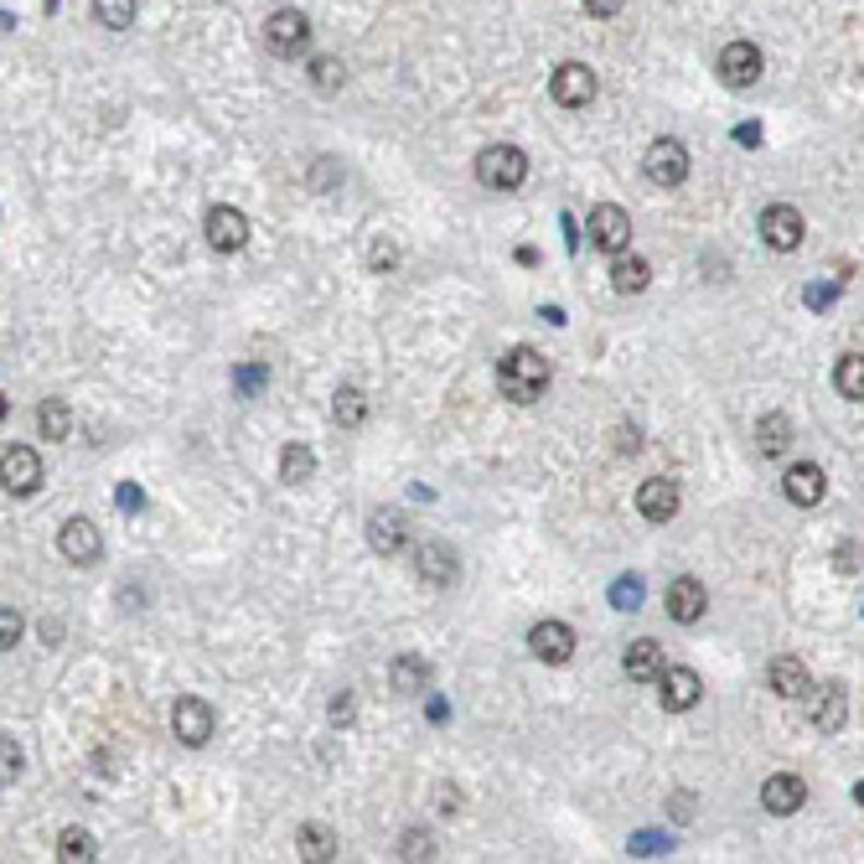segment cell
I'll use <instances>...</instances> for the list:
<instances>
[{"mask_svg": "<svg viewBox=\"0 0 864 864\" xmlns=\"http://www.w3.org/2000/svg\"><path fill=\"white\" fill-rule=\"evenodd\" d=\"M16 771H21V750L5 741V777H16Z\"/></svg>", "mask_w": 864, "mask_h": 864, "instance_id": "60d3db41", "label": "cell"}, {"mask_svg": "<svg viewBox=\"0 0 864 864\" xmlns=\"http://www.w3.org/2000/svg\"><path fill=\"white\" fill-rule=\"evenodd\" d=\"M332 419L342 425V430H357V425L368 419V399H363V389H336Z\"/></svg>", "mask_w": 864, "mask_h": 864, "instance_id": "f546056e", "label": "cell"}, {"mask_svg": "<svg viewBox=\"0 0 864 864\" xmlns=\"http://www.w3.org/2000/svg\"><path fill=\"white\" fill-rule=\"evenodd\" d=\"M476 181H482L487 192H518V187L529 181V156H523L518 145H487V151L476 156Z\"/></svg>", "mask_w": 864, "mask_h": 864, "instance_id": "7a4b0ae2", "label": "cell"}, {"mask_svg": "<svg viewBox=\"0 0 864 864\" xmlns=\"http://www.w3.org/2000/svg\"><path fill=\"white\" fill-rule=\"evenodd\" d=\"M585 234H590V249H601V255H611V259L627 255V249H631V217H627V208H616V202L590 208Z\"/></svg>", "mask_w": 864, "mask_h": 864, "instance_id": "3957f363", "label": "cell"}, {"mask_svg": "<svg viewBox=\"0 0 864 864\" xmlns=\"http://www.w3.org/2000/svg\"><path fill=\"white\" fill-rule=\"evenodd\" d=\"M16 637H21V616L5 606V616H0V642H5V648H16Z\"/></svg>", "mask_w": 864, "mask_h": 864, "instance_id": "d590c367", "label": "cell"}, {"mask_svg": "<svg viewBox=\"0 0 864 864\" xmlns=\"http://www.w3.org/2000/svg\"><path fill=\"white\" fill-rule=\"evenodd\" d=\"M332 720H336V725H347V720H353V699H347V694L332 699Z\"/></svg>", "mask_w": 864, "mask_h": 864, "instance_id": "ab89813d", "label": "cell"}, {"mask_svg": "<svg viewBox=\"0 0 864 864\" xmlns=\"http://www.w3.org/2000/svg\"><path fill=\"white\" fill-rule=\"evenodd\" d=\"M637 512H642L648 523H673V512H678V487H673L668 476H648V482L637 487Z\"/></svg>", "mask_w": 864, "mask_h": 864, "instance_id": "ac0fdd59", "label": "cell"}, {"mask_svg": "<svg viewBox=\"0 0 864 864\" xmlns=\"http://www.w3.org/2000/svg\"><path fill=\"white\" fill-rule=\"evenodd\" d=\"M171 730H177L181 746H208L217 730V714L208 699H197V694H181L177 705H171Z\"/></svg>", "mask_w": 864, "mask_h": 864, "instance_id": "52a82bcc", "label": "cell"}, {"mask_svg": "<svg viewBox=\"0 0 864 864\" xmlns=\"http://www.w3.org/2000/svg\"><path fill=\"white\" fill-rule=\"evenodd\" d=\"M622 5H627V0H585V11H590V16H616Z\"/></svg>", "mask_w": 864, "mask_h": 864, "instance_id": "f35d334b", "label": "cell"}, {"mask_svg": "<svg viewBox=\"0 0 864 864\" xmlns=\"http://www.w3.org/2000/svg\"><path fill=\"white\" fill-rule=\"evenodd\" d=\"M393 259H399V255H393V244H383V238L368 249V264H374V270H393Z\"/></svg>", "mask_w": 864, "mask_h": 864, "instance_id": "8d00e7d4", "label": "cell"}, {"mask_svg": "<svg viewBox=\"0 0 864 864\" xmlns=\"http://www.w3.org/2000/svg\"><path fill=\"white\" fill-rule=\"evenodd\" d=\"M658 699H663L668 714H684V709H694L699 699H705V678H699L694 668H663V678H658Z\"/></svg>", "mask_w": 864, "mask_h": 864, "instance_id": "4fadbf2b", "label": "cell"}, {"mask_svg": "<svg viewBox=\"0 0 864 864\" xmlns=\"http://www.w3.org/2000/svg\"><path fill=\"white\" fill-rule=\"evenodd\" d=\"M0 476H5V492L26 497V492L42 487V455L32 451V446H5V455H0Z\"/></svg>", "mask_w": 864, "mask_h": 864, "instance_id": "7c38bea8", "label": "cell"}, {"mask_svg": "<svg viewBox=\"0 0 864 864\" xmlns=\"http://www.w3.org/2000/svg\"><path fill=\"white\" fill-rule=\"evenodd\" d=\"M854 797H860V803H864V782H860V786H854Z\"/></svg>", "mask_w": 864, "mask_h": 864, "instance_id": "b9f144b4", "label": "cell"}, {"mask_svg": "<svg viewBox=\"0 0 864 864\" xmlns=\"http://www.w3.org/2000/svg\"><path fill=\"white\" fill-rule=\"evenodd\" d=\"M767 684H771V694H777V699H807V694H813V673H807L803 658H792V652H786V658H777V663H771Z\"/></svg>", "mask_w": 864, "mask_h": 864, "instance_id": "ffe728a7", "label": "cell"}, {"mask_svg": "<svg viewBox=\"0 0 864 864\" xmlns=\"http://www.w3.org/2000/svg\"><path fill=\"white\" fill-rule=\"evenodd\" d=\"M622 668H627L631 684H658L663 668H668V658H663V648H658L652 637H642V642H631V648L622 652Z\"/></svg>", "mask_w": 864, "mask_h": 864, "instance_id": "7402d4cb", "label": "cell"}, {"mask_svg": "<svg viewBox=\"0 0 864 864\" xmlns=\"http://www.w3.org/2000/svg\"><path fill=\"white\" fill-rule=\"evenodd\" d=\"M497 389L512 404H538L544 389H549V363L533 353V347H512L502 363H497Z\"/></svg>", "mask_w": 864, "mask_h": 864, "instance_id": "6da1fadb", "label": "cell"}, {"mask_svg": "<svg viewBox=\"0 0 864 864\" xmlns=\"http://www.w3.org/2000/svg\"><path fill=\"white\" fill-rule=\"evenodd\" d=\"M311 476H316L311 446H285V451H280V482H285V487H306Z\"/></svg>", "mask_w": 864, "mask_h": 864, "instance_id": "484cf974", "label": "cell"}, {"mask_svg": "<svg viewBox=\"0 0 864 864\" xmlns=\"http://www.w3.org/2000/svg\"><path fill=\"white\" fill-rule=\"evenodd\" d=\"M430 854H435L430 839H419V833H410V839H404V860H430Z\"/></svg>", "mask_w": 864, "mask_h": 864, "instance_id": "74e56055", "label": "cell"}, {"mask_svg": "<svg viewBox=\"0 0 864 864\" xmlns=\"http://www.w3.org/2000/svg\"><path fill=\"white\" fill-rule=\"evenodd\" d=\"M782 492H786V502L792 508H818L828 497V476H824V466H813V461H797L792 472L782 476Z\"/></svg>", "mask_w": 864, "mask_h": 864, "instance_id": "9a60e30c", "label": "cell"}, {"mask_svg": "<svg viewBox=\"0 0 864 864\" xmlns=\"http://www.w3.org/2000/svg\"><path fill=\"white\" fill-rule=\"evenodd\" d=\"M792 446V419L786 414H767V419H756V451L761 455H786Z\"/></svg>", "mask_w": 864, "mask_h": 864, "instance_id": "4316f807", "label": "cell"}, {"mask_svg": "<svg viewBox=\"0 0 864 864\" xmlns=\"http://www.w3.org/2000/svg\"><path fill=\"white\" fill-rule=\"evenodd\" d=\"M94 21L109 32H125V26H135V0H94Z\"/></svg>", "mask_w": 864, "mask_h": 864, "instance_id": "d6a6232c", "label": "cell"}, {"mask_svg": "<svg viewBox=\"0 0 864 864\" xmlns=\"http://www.w3.org/2000/svg\"><path fill=\"white\" fill-rule=\"evenodd\" d=\"M652 285V264L642 255H616L611 264V291L616 295H642Z\"/></svg>", "mask_w": 864, "mask_h": 864, "instance_id": "cb8c5ba5", "label": "cell"}, {"mask_svg": "<svg viewBox=\"0 0 864 864\" xmlns=\"http://www.w3.org/2000/svg\"><path fill=\"white\" fill-rule=\"evenodd\" d=\"M663 601H668V616L673 622H699V616H705V606H709V590H705V580H694V575H678V580H673L668 585V595H663Z\"/></svg>", "mask_w": 864, "mask_h": 864, "instance_id": "d6986e66", "label": "cell"}, {"mask_svg": "<svg viewBox=\"0 0 864 864\" xmlns=\"http://www.w3.org/2000/svg\"><path fill=\"white\" fill-rule=\"evenodd\" d=\"M47 11H58V0H47Z\"/></svg>", "mask_w": 864, "mask_h": 864, "instance_id": "7bdbcfd3", "label": "cell"}, {"mask_svg": "<svg viewBox=\"0 0 864 864\" xmlns=\"http://www.w3.org/2000/svg\"><path fill=\"white\" fill-rule=\"evenodd\" d=\"M368 544H374V554H399L404 544H410V523H404V512L393 508H378L374 518H368Z\"/></svg>", "mask_w": 864, "mask_h": 864, "instance_id": "44dd1931", "label": "cell"}, {"mask_svg": "<svg viewBox=\"0 0 864 864\" xmlns=\"http://www.w3.org/2000/svg\"><path fill=\"white\" fill-rule=\"evenodd\" d=\"M529 648L538 663H570L575 658V631L565 627V622H538V627L529 631Z\"/></svg>", "mask_w": 864, "mask_h": 864, "instance_id": "e0dca14e", "label": "cell"}, {"mask_svg": "<svg viewBox=\"0 0 864 864\" xmlns=\"http://www.w3.org/2000/svg\"><path fill=\"white\" fill-rule=\"evenodd\" d=\"M714 73H720V83L725 88H750V83L767 73V58H761V47L756 42H725L720 47V62H714Z\"/></svg>", "mask_w": 864, "mask_h": 864, "instance_id": "277c9868", "label": "cell"}, {"mask_svg": "<svg viewBox=\"0 0 864 864\" xmlns=\"http://www.w3.org/2000/svg\"><path fill=\"white\" fill-rule=\"evenodd\" d=\"M306 42H311V21L300 16V11H275V16L264 21V47L275 58H300Z\"/></svg>", "mask_w": 864, "mask_h": 864, "instance_id": "ba28073f", "label": "cell"}, {"mask_svg": "<svg viewBox=\"0 0 864 864\" xmlns=\"http://www.w3.org/2000/svg\"><path fill=\"white\" fill-rule=\"evenodd\" d=\"M295 849H300V860L327 864V860H336V833L327 824H300V833H295Z\"/></svg>", "mask_w": 864, "mask_h": 864, "instance_id": "d4e9b609", "label": "cell"}, {"mask_svg": "<svg viewBox=\"0 0 864 864\" xmlns=\"http://www.w3.org/2000/svg\"><path fill=\"white\" fill-rule=\"evenodd\" d=\"M807 720H813V730H824V735H833V730H844L849 720V694L839 684H824L807 694Z\"/></svg>", "mask_w": 864, "mask_h": 864, "instance_id": "2e32d148", "label": "cell"}, {"mask_svg": "<svg viewBox=\"0 0 864 864\" xmlns=\"http://www.w3.org/2000/svg\"><path fill=\"white\" fill-rule=\"evenodd\" d=\"M202 234H208V244H213L217 255H234V249L249 244V217L238 213V208H228V202H217L213 213H208V223H202Z\"/></svg>", "mask_w": 864, "mask_h": 864, "instance_id": "30bf717a", "label": "cell"}, {"mask_svg": "<svg viewBox=\"0 0 864 864\" xmlns=\"http://www.w3.org/2000/svg\"><path fill=\"white\" fill-rule=\"evenodd\" d=\"M833 389L844 393V399H864V353L839 357V368H833Z\"/></svg>", "mask_w": 864, "mask_h": 864, "instance_id": "4dcf8cb0", "label": "cell"}, {"mask_svg": "<svg viewBox=\"0 0 864 864\" xmlns=\"http://www.w3.org/2000/svg\"><path fill=\"white\" fill-rule=\"evenodd\" d=\"M642 171H648L652 187H684L688 181V151H684V140H652L648 145V156H642Z\"/></svg>", "mask_w": 864, "mask_h": 864, "instance_id": "5b68a950", "label": "cell"}, {"mask_svg": "<svg viewBox=\"0 0 864 864\" xmlns=\"http://www.w3.org/2000/svg\"><path fill=\"white\" fill-rule=\"evenodd\" d=\"M58 860L62 864H88V860H94V833H83V828H62V833H58Z\"/></svg>", "mask_w": 864, "mask_h": 864, "instance_id": "1f68e13d", "label": "cell"}, {"mask_svg": "<svg viewBox=\"0 0 864 864\" xmlns=\"http://www.w3.org/2000/svg\"><path fill=\"white\" fill-rule=\"evenodd\" d=\"M549 94L559 109H590L595 94H601V83H595V73H590L585 62H559L549 79Z\"/></svg>", "mask_w": 864, "mask_h": 864, "instance_id": "8992f818", "label": "cell"}, {"mask_svg": "<svg viewBox=\"0 0 864 864\" xmlns=\"http://www.w3.org/2000/svg\"><path fill=\"white\" fill-rule=\"evenodd\" d=\"M611 601H616V611H637L642 606V580H637V575L616 580V585H611Z\"/></svg>", "mask_w": 864, "mask_h": 864, "instance_id": "e575fe53", "label": "cell"}, {"mask_svg": "<svg viewBox=\"0 0 864 864\" xmlns=\"http://www.w3.org/2000/svg\"><path fill=\"white\" fill-rule=\"evenodd\" d=\"M311 83L321 88V94H336L342 88V79H347V68H342V58H311Z\"/></svg>", "mask_w": 864, "mask_h": 864, "instance_id": "836d02e7", "label": "cell"}, {"mask_svg": "<svg viewBox=\"0 0 864 864\" xmlns=\"http://www.w3.org/2000/svg\"><path fill=\"white\" fill-rule=\"evenodd\" d=\"M37 430H42V440H68V430H73V410H68V399H42Z\"/></svg>", "mask_w": 864, "mask_h": 864, "instance_id": "f1b7e54d", "label": "cell"}, {"mask_svg": "<svg viewBox=\"0 0 864 864\" xmlns=\"http://www.w3.org/2000/svg\"><path fill=\"white\" fill-rule=\"evenodd\" d=\"M803 803H807V782L797 771H777V777H767V786H761V807H767L771 818H792Z\"/></svg>", "mask_w": 864, "mask_h": 864, "instance_id": "5bb4252c", "label": "cell"}, {"mask_svg": "<svg viewBox=\"0 0 864 864\" xmlns=\"http://www.w3.org/2000/svg\"><path fill=\"white\" fill-rule=\"evenodd\" d=\"M414 565H419V575H425L430 585H451L455 580V554H451V544H440V538H425V544L414 549Z\"/></svg>", "mask_w": 864, "mask_h": 864, "instance_id": "603a6c76", "label": "cell"}, {"mask_svg": "<svg viewBox=\"0 0 864 864\" xmlns=\"http://www.w3.org/2000/svg\"><path fill=\"white\" fill-rule=\"evenodd\" d=\"M807 223L797 208H786V202H771L767 213H761V238H767V249H777V255H792L797 244H803Z\"/></svg>", "mask_w": 864, "mask_h": 864, "instance_id": "9c48e42d", "label": "cell"}, {"mask_svg": "<svg viewBox=\"0 0 864 864\" xmlns=\"http://www.w3.org/2000/svg\"><path fill=\"white\" fill-rule=\"evenodd\" d=\"M58 554L68 565H94L98 554H104V538H98L94 518H68L58 533Z\"/></svg>", "mask_w": 864, "mask_h": 864, "instance_id": "8fae6325", "label": "cell"}, {"mask_svg": "<svg viewBox=\"0 0 864 864\" xmlns=\"http://www.w3.org/2000/svg\"><path fill=\"white\" fill-rule=\"evenodd\" d=\"M389 678H393L399 694H419V688H430V663H425V658H414V652H404V658H393Z\"/></svg>", "mask_w": 864, "mask_h": 864, "instance_id": "83f0119b", "label": "cell"}]
</instances>
